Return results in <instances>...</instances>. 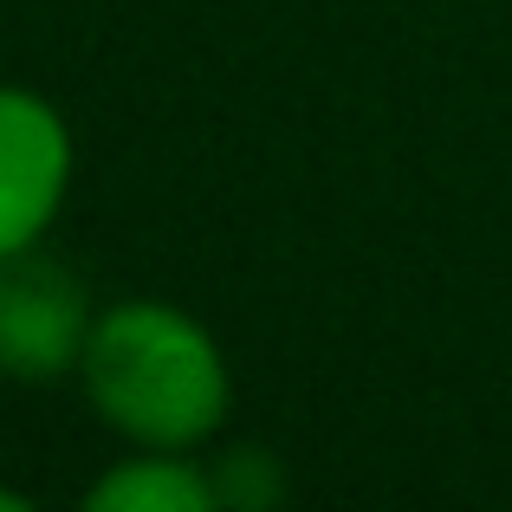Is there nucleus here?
I'll return each mask as SVG.
<instances>
[{"mask_svg": "<svg viewBox=\"0 0 512 512\" xmlns=\"http://www.w3.org/2000/svg\"><path fill=\"white\" fill-rule=\"evenodd\" d=\"M85 396L137 448H195L227 415V357L182 305L124 299L85 344Z\"/></svg>", "mask_w": 512, "mask_h": 512, "instance_id": "obj_1", "label": "nucleus"}, {"mask_svg": "<svg viewBox=\"0 0 512 512\" xmlns=\"http://www.w3.org/2000/svg\"><path fill=\"white\" fill-rule=\"evenodd\" d=\"M98 331L91 292L72 266L46 260L39 247L0 260V370L20 383H52L78 370Z\"/></svg>", "mask_w": 512, "mask_h": 512, "instance_id": "obj_2", "label": "nucleus"}, {"mask_svg": "<svg viewBox=\"0 0 512 512\" xmlns=\"http://www.w3.org/2000/svg\"><path fill=\"white\" fill-rule=\"evenodd\" d=\"M72 188V130L39 91L0 85V260L39 247Z\"/></svg>", "mask_w": 512, "mask_h": 512, "instance_id": "obj_3", "label": "nucleus"}, {"mask_svg": "<svg viewBox=\"0 0 512 512\" xmlns=\"http://www.w3.org/2000/svg\"><path fill=\"white\" fill-rule=\"evenodd\" d=\"M85 506L91 512H208L221 500H214V474H201L195 461H182L175 448H143L137 461L91 480Z\"/></svg>", "mask_w": 512, "mask_h": 512, "instance_id": "obj_4", "label": "nucleus"}, {"mask_svg": "<svg viewBox=\"0 0 512 512\" xmlns=\"http://www.w3.org/2000/svg\"><path fill=\"white\" fill-rule=\"evenodd\" d=\"M208 474H214V500L221 506L266 512L286 500V474H279V461L266 448H227L221 467H208Z\"/></svg>", "mask_w": 512, "mask_h": 512, "instance_id": "obj_5", "label": "nucleus"}, {"mask_svg": "<svg viewBox=\"0 0 512 512\" xmlns=\"http://www.w3.org/2000/svg\"><path fill=\"white\" fill-rule=\"evenodd\" d=\"M33 500H26V493H13V487H0V512H26Z\"/></svg>", "mask_w": 512, "mask_h": 512, "instance_id": "obj_6", "label": "nucleus"}]
</instances>
